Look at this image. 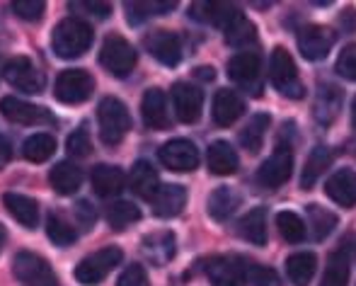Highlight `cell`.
<instances>
[{"label":"cell","instance_id":"51","mask_svg":"<svg viewBox=\"0 0 356 286\" xmlns=\"http://www.w3.org/2000/svg\"><path fill=\"white\" fill-rule=\"evenodd\" d=\"M197 78H202V80H213L216 78V71L211 66H202V68H197Z\"/></svg>","mask_w":356,"mask_h":286},{"label":"cell","instance_id":"53","mask_svg":"<svg viewBox=\"0 0 356 286\" xmlns=\"http://www.w3.org/2000/svg\"><path fill=\"white\" fill-rule=\"evenodd\" d=\"M3 245H5V228L0 225V250H3Z\"/></svg>","mask_w":356,"mask_h":286},{"label":"cell","instance_id":"27","mask_svg":"<svg viewBox=\"0 0 356 286\" xmlns=\"http://www.w3.org/2000/svg\"><path fill=\"white\" fill-rule=\"evenodd\" d=\"M235 13H238V8L230 3H192V8H189V15L194 19H199L204 24H213V27L220 29L230 22V17Z\"/></svg>","mask_w":356,"mask_h":286},{"label":"cell","instance_id":"36","mask_svg":"<svg viewBox=\"0 0 356 286\" xmlns=\"http://www.w3.org/2000/svg\"><path fill=\"white\" fill-rule=\"evenodd\" d=\"M238 207H240V197L230 187H216L213 192L209 194L207 209L213 221H228Z\"/></svg>","mask_w":356,"mask_h":286},{"label":"cell","instance_id":"7","mask_svg":"<svg viewBox=\"0 0 356 286\" xmlns=\"http://www.w3.org/2000/svg\"><path fill=\"white\" fill-rule=\"evenodd\" d=\"M95 90V80L85 68H71V71H63L56 78L54 85V93L56 100L63 104H80L92 95Z\"/></svg>","mask_w":356,"mask_h":286},{"label":"cell","instance_id":"35","mask_svg":"<svg viewBox=\"0 0 356 286\" xmlns=\"http://www.w3.org/2000/svg\"><path fill=\"white\" fill-rule=\"evenodd\" d=\"M269 124H272V117H269L267 112L252 114V117L248 119V124H245V129L240 132V143H243V148L250 150V153H257L264 143Z\"/></svg>","mask_w":356,"mask_h":286},{"label":"cell","instance_id":"3","mask_svg":"<svg viewBox=\"0 0 356 286\" xmlns=\"http://www.w3.org/2000/svg\"><path fill=\"white\" fill-rule=\"evenodd\" d=\"M269 80L282 95L291 100L305 97V85L298 78V68L284 47H277L269 56Z\"/></svg>","mask_w":356,"mask_h":286},{"label":"cell","instance_id":"52","mask_svg":"<svg viewBox=\"0 0 356 286\" xmlns=\"http://www.w3.org/2000/svg\"><path fill=\"white\" fill-rule=\"evenodd\" d=\"M352 127L356 129V97H354V102H352Z\"/></svg>","mask_w":356,"mask_h":286},{"label":"cell","instance_id":"43","mask_svg":"<svg viewBox=\"0 0 356 286\" xmlns=\"http://www.w3.org/2000/svg\"><path fill=\"white\" fill-rule=\"evenodd\" d=\"M66 148H68V155H71V158H88V155L92 153V143H90L88 129L85 127L75 129L71 136H68Z\"/></svg>","mask_w":356,"mask_h":286},{"label":"cell","instance_id":"4","mask_svg":"<svg viewBox=\"0 0 356 286\" xmlns=\"http://www.w3.org/2000/svg\"><path fill=\"white\" fill-rule=\"evenodd\" d=\"M122 257H124V253L119 248H114V245L97 250V253L85 257L83 262L75 267V279L83 286L102 284L104 279H107V274L112 272L117 264H122Z\"/></svg>","mask_w":356,"mask_h":286},{"label":"cell","instance_id":"19","mask_svg":"<svg viewBox=\"0 0 356 286\" xmlns=\"http://www.w3.org/2000/svg\"><path fill=\"white\" fill-rule=\"evenodd\" d=\"M245 112V100L235 90H218L211 104V117L216 127H230Z\"/></svg>","mask_w":356,"mask_h":286},{"label":"cell","instance_id":"45","mask_svg":"<svg viewBox=\"0 0 356 286\" xmlns=\"http://www.w3.org/2000/svg\"><path fill=\"white\" fill-rule=\"evenodd\" d=\"M44 10H47V5H44L42 0H15L13 3V13L22 19H29V22L42 19Z\"/></svg>","mask_w":356,"mask_h":286},{"label":"cell","instance_id":"44","mask_svg":"<svg viewBox=\"0 0 356 286\" xmlns=\"http://www.w3.org/2000/svg\"><path fill=\"white\" fill-rule=\"evenodd\" d=\"M334 71L342 75L344 80H352V83H356V44H349V47L342 49Z\"/></svg>","mask_w":356,"mask_h":286},{"label":"cell","instance_id":"17","mask_svg":"<svg viewBox=\"0 0 356 286\" xmlns=\"http://www.w3.org/2000/svg\"><path fill=\"white\" fill-rule=\"evenodd\" d=\"M141 114L143 122L148 129L155 132H165L170 129V112H168V97L160 88H150L145 90L143 100H141Z\"/></svg>","mask_w":356,"mask_h":286},{"label":"cell","instance_id":"26","mask_svg":"<svg viewBox=\"0 0 356 286\" xmlns=\"http://www.w3.org/2000/svg\"><path fill=\"white\" fill-rule=\"evenodd\" d=\"M49 182H51V187L56 189L58 194L71 197V194H75L80 189V184H83V173H80V168L75 163L63 160V163H58L51 168Z\"/></svg>","mask_w":356,"mask_h":286},{"label":"cell","instance_id":"12","mask_svg":"<svg viewBox=\"0 0 356 286\" xmlns=\"http://www.w3.org/2000/svg\"><path fill=\"white\" fill-rule=\"evenodd\" d=\"M158 158L172 173H192L199 165V150L187 138H172L158 150Z\"/></svg>","mask_w":356,"mask_h":286},{"label":"cell","instance_id":"20","mask_svg":"<svg viewBox=\"0 0 356 286\" xmlns=\"http://www.w3.org/2000/svg\"><path fill=\"white\" fill-rule=\"evenodd\" d=\"M325 194L332 199L334 204L344 209L356 207V170H337L332 177L325 182Z\"/></svg>","mask_w":356,"mask_h":286},{"label":"cell","instance_id":"21","mask_svg":"<svg viewBox=\"0 0 356 286\" xmlns=\"http://www.w3.org/2000/svg\"><path fill=\"white\" fill-rule=\"evenodd\" d=\"M90 182H92V189L97 197L109 199V197H117L127 187V175L117 165H97L92 170V175H90Z\"/></svg>","mask_w":356,"mask_h":286},{"label":"cell","instance_id":"14","mask_svg":"<svg viewBox=\"0 0 356 286\" xmlns=\"http://www.w3.org/2000/svg\"><path fill=\"white\" fill-rule=\"evenodd\" d=\"M145 49L153 58H158L163 66H177L182 61V42L175 32L170 29H153L150 34H145L143 39Z\"/></svg>","mask_w":356,"mask_h":286},{"label":"cell","instance_id":"30","mask_svg":"<svg viewBox=\"0 0 356 286\" xmlns=\"http://www.w3.org/2000/svg\"><path fill=\"white\" fill-rule=\"evenodd\" d=\"M238 230L248 243L264 248L267 245V209L254 207L252 212H248V216H243V221H240Z\"/></svg>","mask_w":356,"mask_h":286},{"label":"cell","instance_id":"23","mask_svg":"<svg viewBox=\"0 0 356 286\" xmlns=\"http://www.w3.org/2000/svg\"><path fill=\"white\" fill-rule=\"evenodd\" d=\"M129 187L136 197L141 199H153L155 192L160 189V177L155 173V168L145 160H138L136 165L131 168V175H129Z\"/></svg>","mask_w":356,"mask_h":286},{"label":"cell","instance_id":"41","mask_svg":"<svg viewBox=\"0 0 356 286\" xmlns=\"http://www.w3.org/2000/svg\"><path fill=\"white\" fill-rule=\"evenodd\" d=\"M277 228L286 243H303L305 238V221L293 212H282L277 216Z\"/></svg>","mask_w":356,"mask_h":286},{"label":"cell","instance_id":"32","mask_svg":"<svg viewBox=\"0 0 356 286\" xmlns=\"http://www.w3.org/2000/svg\"><path fill=\"white\" fill-rule=\"evenodd\" d=\"M223 34H225V44H228V47L243 49L257 39V27L238 10V13L230 17V22L223 27Z\"/></svg>","mask_w":356,"mask_h":286},{"label":"cell","instance_id":"34","mask_svg":"<svg viewBox=\"0 0 356 286\" xmlns=\"http://www.w3.org/2000/svg\"><path fill=\"white\" fill-rule=\"evenodd\" d=\"M318 269V257L313 253H296L286 260V277L293 286H308Z\"/></svg>","mask_w":356,"mask_h":286},{"label":"cell","instance_id":"37","mask_svg":"<svg viewBox=\"0 0 356 286\" xmlns=\"http://www.w3.org/2000/svg\"><path fill=\"white\" fill-rule=\"evenodd\" d=\"M56 153V138L51 134H34L22 143V155L29 163H44Z\"/></svg>","mask_w":356,"mask_h":286},{"label":"cell","instance_id":"8","mask_svg":"<svg viewBox=\"0 0 356 286\" xmlns=\"http://www.w3.org/2000/svg\"><path fill=\"white\" fill-rule=\"evenodd\" d=\"M298 51L305 61H323L332 51L337 34L323 24H305L298 29Z\"/></svg>","mask_w":356,"mask_h":286},{"label":"cell","instance_id":"46","mask_svg":"<svg viewBox=\"0 0 356 286\" xmlns=\"http://www.w3.org/2000/svg\"><path fill=\"white\" fill-rule=\"evenodd\" d=\"M117 286H150L148 274H145V269L141 264H129L122 272V277H119Z\"/></svg>","mask_w":356,"mask_h":286},{"label":"cell","instance_id":"50","mask_svg":"<svg viewBox=\"0 0 356 286\" xmlns=\"http://www.w3.org/2000/svg\"><path fill=\"white\" fill-rule=\"evenodd\" d=\"M10 155H13V150H10V143L5 141L3 136H0V168H3V165L8 163Z\"/></svg>","mask_w":356,"mask_h":286},{"label":"cell","instance_id":"1","mask_svg":"<svg viewBox=\"0 0 356 286\" xmlns=\"http://www.w3.org/2000/svg\"><path fill=\"white\" fill-rule=\"evenodd\" d=\"M92 27H90L85 19H78V17H66L56 24L51 34V47L56 51L58 58H78L92 47Z\"/></svg>","mask_w":356,"mask_h":286},{"label":"cell","instance_id":"49","mask_svg":"<svg viewBox=\"0 0 356 286\" xmlns=\"http://www.w3.org/2000/svg\"><path fill=\"white\" fill-rule=\"evenodd\" d=\"M339 27H342L347 34L356 32V10L354 8H347L342 15H339Z\"/></svg>","mask_w":356,"mask_h":286},{"label":"cell","instance_id":"38","mask_svg":"<svg viewBox=\"0 0 356 286\" xmlns=\"http://www.w3.org/2000/svg\"><path fill=\"white\" fill-rule=\"evenodd\" d=\"M349 284V257L344 253H332L327 257V267L320 279V286H347Z\"/></svg>","mask_w":356,"mask_h":286},{"label":"cell","instance_id":"9","mask_svg":"<svg viewBox=\"0 0 356 286\" xmlns=\"http://www.w3.org/2000/svg\"><path fill=\"white\" fill-rule=\"evenodd\" d=\"M3 75L13 88L22 90V93H29V95H37L44 90L47 85V78L44 73L29 61L27 56H15L10 58L8 63L3 66Z\"/></svg>","mask_w":356,"mask_h":286},{"label":"cell","instance_id":"22","mask_svg":"<svg viewBox=\"0 0 356 286\" xmlns=\"http://www.w3.org/2000/svg\"><path fill=\"white\" fill-rule=\"evenodd\" d=\"M175 233L172 230H158L143 238V255L150 260V264L163 267L175 257Z\"/></svg>","mask_w":356,"mask_h":286},{"label":"cell","instance_id":"40","mask_svg":"<svg viewBox=\"0 0 356 286\" xmlns=\"http://www.w3.org/2000/svg\"><path fill=\"white\" fill-rule=\"evenodd\" d=\"M138 219H141V212H138V207L131 202H114V204H109V209H107V221L114 230H124L127 225L136 223Z\"/></svg>","mask_w":356,"mask_h":286},{"label":"cell","instance_id":"47","mask_svg":"<svg viewBox=\"0 0 356 286\" xmlns=\"http://www.w3.org/2000/svg\"><path fill=\"white\" fill-rule=\"evenodd\" d=\"M71 10H88L85 15H92L97 19H104L112 15V5L109 3H71Z\"/></svg>","mask_w":356,"mask_h":286},{"label":"cell","instance_id":"33","mask_svg":"<svg viewBox=\"0 0 356 286\" xmlns=\"http://www.w3.org/2000/svg\"><path fill=\"white\" fill-rule=\"evenodd\" d=\"M337 228V216L330 209L320 207V204H308V223H305V233L310 230V238L315 243H323L332 230Z\"/></svg>","mask_w":356,"mask_h":286},{"label":"cell","instance_id":"42","mask_svg":"<svg viewBox=\"0 0 356 286\" xmlns=\"http://www.w3.org/2000/svg\"><path fill=\"white\" fill-rule=\"evenodd\" d=\"M175 5H177L175 0H170V3H129V22L138 24L143 19L153 17V15H165L170 10H175Z\"/></svg>","mask_w":356,"mask_h":286},{"label":"cell","instance_id":"48","mask_svg":"<svg viewBox=\"0 0 356 286\" xmlns=\"http://www.w3.org/2000/svg\"><path fill=\"white\" fill-rule=\"evenodd\" d=\"M75 214H78V219H80V223H83V228H92L95 225V209L90 207L88 202H78V207H75Z\"/></svg>","mask_w":356,"mask_h":286},{"label":"cell","instance_id":"15","mask_svg":"<svg viewBox=\"0 0 356 286\" xmlns=\"http://www.w3.org/2000/svg\"><path fill=\"white\" fill-rule=\"evenodd\" d=\"M228 75L233 83H238L240 88L252 90L257 93L259 88V75H262V56L257 51H240L230 58L228 63Z\"/></svg>","mask_w":356,"mask_h":286},{"label":"cell","instance_id":"5","mask_svg":"<svg viewBox=\"0 0 356 286\" xmlns=\"http://www.w3.org/2000/svg\"><path fill=\"white\" fill-rule=\"evenodd\" d=\"M99 63L104 66V71L112 73L114 78H127L136 66V49L119 34L104 39L102 51H99Z\"/></svg>","mask_w":356,"mask_h":286},{"label":"cell","instance_id":"6","mask_svg":"<svg viewBox=\"0 0 356 286\" xmlns=\"http://www.w3.org/2000/svg\"><path fill=\"white\" fill-rule=\"evenodd\" d=\"M13 272L15 277L27 286H58V279L54 274L51 264L44 257L34 253H17L13 260Z\"/></svg>","mask_w":356,"mask_h":286},{"label":"cell","instance_id":"10","mask_svg":"<svg viewBox=\"0 0 356 286\" xmlns=\"http://www.w3.org/2000/svg\"><path fill=\"white\" fill-rule=\"evenodd\" d=\"M291 173H293V155H291V148L277 145V150L259 165L257 182L267 189H277L289 182Z\"/></svg>","mask_w":356,"mask_h":286},{"label":"cell","instance_id":"11","mask_svg":"<svg viewBox=\"0 0 356 286\" xmlns=\"http://www.w3.org/2000/svg\"><path fill=\"white\" fill-rule=\"evenodd\" d=\"M170 97H172L175 114L182 124H194L199 122L204 109V93L192 83H175L170 90Z\"/></svg>","mask_w":356,"mask_h":286},{"label":"cell","instance_id":"31","mask_svg":"<svg viewBox=\"0 0 356 286\" xmlns=\"http://www.w3.org/2000/svg\"><path fill=\"white\" fill-rule=\"evenodd\" d=\"M235 264L240 269V277L245 284L250 286H282V279L274 272L272 267H264V264L254 262L248 257H235Z\"/></svg>","mask_w":356,"mask_h":286},{"label":"cell","instance_id":"2","mask_svg":"<svg viewBox=\"0 0 356 286\" xmlns=\"http://www.w3.org/2000/svg\"><path fill=\"white\" fill-rule=\"evenodd\" d=\"M97 124H99V138L107 145L122 143V138L131 132V114L127 104L117 97H104L97 107Z\"/></svg>","mask_w":356,"mask_h":286},{"label":"cell","instance_id":"25","mask_svg":"<svg viewBox=\"0 0 356 286\" xmlns=\"http://www.w3.org/2000/svg\"><path fill=\"white\" fill-rule=\"evenodd\" d=\"M3 204L5 209L10 212V216H13L17 223H22L24 228H37L39 225V207L34 199L24 197V194H15V192H8L3 197Z\"/></svg>","mask_w":356,"mask_h":286},{"label":"cell","instance_id":"39","mask_svg":"<svg viewBox=\"0 0 356 286\" xmlns=\"http://www.w3.org/2000/svg\"><path fill=\"white\" fill-rule=\"evenodd\" d=\"M47 235L54 245H58V248H68V245H73L75 238H78V230H75L73 223H68V221L61 219L58 214H51L47 221Z\"/></svg>","mask_w":356,"mask_h":286},{"label":"cell","instance_id":"18","mask_svg":"<svg viewBox=\"0 0 356 286\" xmlns=\"http://www.w3.org/2000/svg\"><path fill=\"white\" fill-rule=\"evenodd\" d=\"M150 202H153L155 216L175 219V216L182 214L184 204H187V187H182V184H160V189Z\"/></svg>","mask_w":356,"mask_h":286},{"label":"cell","instance_id":"28","mask_svg":"<svg viewBox=\"0 0 356 286\" xmlns=\"http://www.w3.org/2000/svg\"><path fill=\"white\" fill-rule=\"evenodd\" d=\"M207 277L211 286H245L240 269L235 264V260L228 257H211L207 260Z\"/></svg>","mask_w":356,"mask_h":286},{"label":"cell","instance_id":"24","mask_svg":"<svg viewBox=\"0 0 356 286\" xmlns=\"http://www.w3.org/2000/svg\"><path fill=\"white\" fill-rule=\"evenodd\" d=\"M207 165L213 175L225 177V175H233L235 170H238L240 160H238L235 148L228 141H213L207 150Z\"/></svg>","mask_w":356,"mask_h":286},{"label":"cell","instance_id":"13","mask_svg":"<svg viewBox=\"0 0 356 286\" xmlns=\"http://www.w3.org/2000/svg\"><path fill=\"white\" fill-rule=\"evenodd\" d=\"M0 114L15 124H24V127L56 124V119H54V114L49 112V109L37 107V104H29V102L17 100V97H3L0 100Z\"/></svg>","mask_w":356,"mask_h":286},{"label":"cell","instance_id":"29","mask_svg":"<svg viewBox=\"0 0 356 286\" xmlns=\"http://www.w3.org/2000/svg\"><path fill=\"white\" fill-rule=\"evenodd\" d=\"M330 165H332V150H330L327 145H315V148L310 150L308 160H305L303 175H300V187L313 189L315 182L323 177V173Z\"/></svg>","mask_w":356,"mask_h":286},{"label":"cell","instance_id":"16","mask_svg":"<svg viewBox=\"0 0 356 286\" xmlns=\"http://www.w3.org/2000/svg\"><path fill=\"white\" fill-rule=\"evenodd\" d=\"M342 104H344L342 88L325 80V83L318 85V93H315L313 117L318 119V124H323V127H330V124H332L334 119L339 117V112H342Z\"/></svg>","mask_w":356,"mask_h":286}]
</instances>
